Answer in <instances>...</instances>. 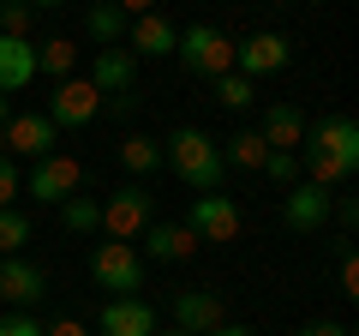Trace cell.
<instances>
[{
  "instance_id": "4",
  "label": "cell",
  "mask_w": 359,
  "mask_h": 336,
  "mask_svg": "<svg viewBox=\"0 0 359 336\" xmlns=\"http://www.w3.org/2000/svg\"><path fill=\"white\" fill-rule=\"evenodd\" d=\"M90 283L108 288V300L114 295H138L144 288V252L132 240H102L96 252H90Z\"/></svg>"
},
{
  "instance_id": "36",
  "label": "cell",
  "mask_w": 359,
  "mask_h": 336,
  "mask_svg": "<svg viewBox=\"0 0 359 336\" xmlns=\"http://www.w3.org/2000/svg\"><path fill=\"white\" fill-rule=\"evenodd\" d=\"M114 6H120L126 18H144V13H156V0H114Z\"/></svg>"
},
{
  "instance_id": "27",
  "label": "cell",
  "mask_w": 359,
  "mask_h": 336,
  "mask_svg": "<svg viewBox=\"0 0 359 336\" xmlns=\"http://www.w3.org/2000/svg\"><path fill=\"white\" fill-rule=\"evenodd\" d=\"M36 13H30L25 0H0V37H30Z\"/></svg>"
},
{
  "instance_id": "24",
  "label": "cell",
  "mask_w": 359,
  "mask_h": 336,
  "mask_svg": "<svg viewBox=\"0 0 359 336\" xmlns=\"http://www.w3.org/2000/svg\"><path fill=\"white\" fill-rule=\"evenodd\" d=\"M60 228H66V234H90V228H102V205H96L90 193H72V198L60 205Z\"/></svg>"
},
{
  "instance_id": "9",
  "label": "cell",
  "mask_w": 359,
  "mask_h": 336,
  "mask_svg": "<svg viewBox=\"0 0 359 336\" xmlns=\"http://www.w3.org/2000/svg\"><path fill=\"white\" fill-rule=\"evenodd\" d=\"M186 228H192V240H240V205L228 193H198Z\"/></svg>"
},
{
  "instance_id": "15",
  "label": "cell",
  "mask_w": 359,
  "mask_h": 336,
  "mask_svg": "<svg viewBox=\"0 0 359 336\" xmlns=\"http://www.w3.org/2000/svg\"><path fill=\"white\" fill-rule=\"evenodd\" d=\"M102 336H156V306L138 295H114L102 306V324H96Z\"/></svg>"
},
{
  "instance_id": "18",
  "label": "cell",
  "mask_w": 359,
  "mask_h": 336,
  "mask_svg": "<svg viewBox=\"0 0 359 336\" xmlns=\"http://www.w3.org/2000/svg\"><path fill=\"white\" fill-rule=\"evenodd\" d=\"M138 240H144V259H156V264H180V259H192V252H198L192 228H180V222H150Z\"/></svg>"
},
{
  "instance_id": "30",
  "label": "cell",
  "mask_w": 359,
  "mask_h": 336,
  "mask_svg": "<svg viewBox=\"0 0 359 336\" xmlns=\"http://www.w3.org/2000/svg\"><path fill=\"white\" fill-rule=\"evenodd\" d=\"M0 336H42V324H36V312H6L0 318Z\"/></svg>"
},
{
  "instance_id": "39",
  "label": "cell",
  "mask_w": 359,
  "mask_h": 336,
  "mask_svg": "<svg viewBox=\"0 0 359 336\" xmlns=\"http://www.w3.org/2000/svg\"><path fill=\"white\" fill-rule=\"evenodd\" d=\"M6 120H13V96H0V132H6Z\"/></svg>"
},
{
  "instance_id": "34",
  "label": "cell",
  "mask_w": 359,
  "mask_h": 336,
  "mask_svg": "<svg viewBox=\"0 0 359 336\" xmlns=\"http://www.w3.org/2000/svg\"><path fill=\"white\" fill-rule=\"evenodd\" d=\"M330 217L341 222V228H353V222H359V205H353V198H341V205H330Z\"/></svg>"
},
{
  "instance_id": "3",
  "label": "cell",
  "mask_w": 359,
  "mask_h": 336,
  "mask_svg": "<svg viewBox=\"0 0 359 336\" xmlns=\"http://www.w3.org/2000/svg\"><path fill=\"white\" fill-rule=\"evenodd\" d=\"M18 193H30L36 205H66L72 193H84V162L66 156V150H48V156L30 162V174L18 181Z\"/></svg>"
},
{
  "instance_id": "6",
  "label": "cell",
  "mask_w": 359,
  "mask_h": 336,
  "mask_svg": "<svg viewBox=\"0 0 359 336\" xmlns=\"http://www.w3.org/2000/svg\"><path fill=\"white\" fill-rule=\"evenodd\" d=\"M150 222H156V198L144 193L138 181H126V186H114V193H108V205H102L108 240H138Z\"/></svg>"
},
{
  "instance_id": "7",
  "label": "cell",
  "mask_w": 359,
  "mask_h": 336,
  "mask_svg": "<svg viewBox=\"0 0 359 336\" xmlns=\"http://www.w3.org/2000/svg\"><path fill=\"white\" fill-rule=\"evenodd\" d=\"M42 115L54 120V132H84L90 120L102 115V91H96V84H90V78H60V84H54V96H48V108H42Z\"/></svg>"
},
{
  "instance_id": "14",
  "label": "cell",
  "mask_w": 359,
  "mask_h": 336,
  "mask_svg": "<svg viewBox=\"0 0 359 336\" xmlns=\"http://www.w3.org/2000/svg\"><path fill=\"white\" fill-rule=\"evenodd\" d=\"M0 150L6 156H48L54 150V120L48 115H13L6 120V132H0Z\"/></svg>"
},
{
  "instance_id": "25",
  "label": "cell",
  "mask_w": 359,
  "mask_h": 336,
  "mask_svg": "<svg viewBox=\"0 0 359 336\" xmlns=\"http://www.w3.org/2000/svg\"><path fill=\"white\" fill-rule=\"evenodd\" d=\"M264 156H269V144L257 138V132H233V138L222 144V162L228 168H264Z\"/></svg>"
},
{
  "instance_id": "1",
  "label": "cell",
  "mask_w": 359,
  "mask_h": 336,
  "mask_svg": "<svg viewBox=\"0 0 359 336\" xmlns=\"http://www.w3.org/2000/svg\"><path fill=\"white\" fill-rule=\"evenodd\" d=\"M299 181L311 186H341L359 174V127L353 115H323L306 120V138H299Z\"/></svg>"
},
{
  "instance_id": "41",
  "label": "cell",
  "mask_w": 359,
  "mask_h": 336,
  "mask_svg": "<svg viewBox=\"0 0 359 336\" xmlns=\"http://www.w3.org/2000/svg\"><path fill=\"white\" fill-rule=\"evenodd\" d=\"M311 6H323V0H311Z\"/></svg>"
},
{
  "instance_id": "38",
  "label": "cell",
  "mask_w": 359,
  "mask_h": 336,
  "mask_svg": "<svg viewBox=\"0 0 359 336\" xmlns=\"http://www.w3.org/2000/svg\"><path fill=\"white\" fill-rule=\"evenodd\" d=\"M30 13H54V6H66V0H25Z\"/></svg>"
},
{
  "instance_id": "19",
  "label": "cell",
  "mask_w": 359,
  "mask_h": 336,
  "mask_svg": "<svg viewBox=\"0 0 359 336\" xmlns=\"http://www.w3.org/2000/svg\"><path fill=\"white\" fill-rule=\"evenodd\" d=\"M257 138H264L269 150H299V138H306V115H299L294 103H269Z\"/></svg>"
},
{
  "instance_id": "5",
  "label": "cell",
  "mask_w": 359,
  "mask_h": 336,
  "mask_svg": "<svg viewBox=\"0 0 359 336\" xmlns=\"http://www.w3.org/2000/svg\"><path fill=\"white\" fill-rule=\"evenodd\" d=\"M174 54H180V66L198 72V78L233 72V42L222 37L216 25H186V30H180V42H174Z\"/></svg>"
},
{
  "instance_id": "40",
  "label": "cell",
  "mask_w": 359,
  "mask_h": 336,
  "mask_svg": "<svg viewBox=\"0 0 359 336\" xmlns=\"http://www.w3.org/2000/svg\"><path fill=\"white\" fill-rule=\"evenodd\" d=\"M156 336H162V330H156ZM174 336H186V330H174Z\"/></svg>"
},
{
  "instance_id": "20",
  "label": "cell",
  "mask_w": 359,
  "mask_h": 336,
  "mask_svg": "<svg viewBox=\"0 0 359 336\" xmlns=\"http://www.w3.org/2000/svg\"><path fill=\"white\" fill-rule=\"evenodd\" d=\"M126 25H132V18L120 13L114 0H96V6L84 13V37L96 42V49H114V42H126Z\"/></svg>"
},
{
  "instance_id": "22",
  "label": "cell",
  "mask_w": 359,
  "mask_h": 336,
  "mask_svg": "<svg viewBox=\"0 0 359 336\" xmlns=\"http://www.w3.org/2000/svg\"><path fill=\"white\" fill-rule=\"evenodd\" d=\"M36 72H48L54 84H60V78H78V42L72 37H48L36 49Z\"/></svg>"
},
{
  "instance_id": "21",
  "label": "cell",
  "mask_w": 359,
  "mask_h": 336,
  "mask_svg": "<svg viewBox=\"0 0 359 336\" xmlns=\"http://www.w3.org/2000/svg\"><path fill=\"white\" fill-rule=\"evenodd\" d=\"M120 168H126L132 181L156 174V168H162V138H150V132H126V138H120Z\"/></svg>"
},
{
  "instance_id": "16",
  "label": "cell",
  "mask_w": 359,
  "mask_h": 336,
  "mask_svg": "<svg viewBox=\"0 0 359 336\" xmlns=\"http://www.w3.org/2000/svg\"><path fill=\"white\" fill-rule=\"evenodd\" d=\"M36 84V42L30 37H0V96H18Z\"/></svg>"
},
{
  "instance_id": "31",
  "label": "cell",
  "mask_w": 359,
  "mask_h": 336,
  "mask_svg": "<svg viewBox=\"0 0 359 336\" xmlns=\"http://www.w3.org/2000/svg\"><path fill=\"white\" fill-rule=\"evenodd\" d=\"M102 115H114V120H132V115H138V91H120V96H102Z\"/></svg>"
},
{
  "instance_id": "2",
  "label": "cell",
  "mask_w": 359,
  "mask_h": 336,
  "mask_svg": "<svg viewBox=\"0 0 359 336\" xmlns=\"http://www.w3.org/2000/svg\"><path fill=\"white\" fill-rule=\"evenodd\" d=\"M162 168H174L192 193H222L228 162H222V138H210L204 127H180L162 138Z\"/></svg>"
},
{
  "instance_id": "13",
  "label": "cell",
  "mask_w": 359,
  "mask_h": 336,
  "mask_svg": "<svg viewBox=\"0 0 359 336\" xmlns=\"http://www.w3.org/2000/svg\"><path fill=\"white\" fill-rule=\"evenodd\" d=\"M90 84H96L102 96L138 91V54H132L126 42H114V49H96V60H90Z\"/></svg>"
},
{
  "instance_id": "11",
  "label": "cell",
  "mask_w": 359,
  "mask_h": 336,
  "mask_svg": "<svg viewBox=\"0 0 359 336\" xmlns=\"http://www.w3.org/2000/svg\"><path fill=\"white\" fill-rule=\"evenodd\" d=\"M168 312H174V330H186V336H210L216 324H228V306H222L216 288H180Z\"/></svg>"
},
{
  "instance_id": "29",
  "label": "cell",
  "mask_w": 359,
  "mask_h": 336,
  "mask_svg": "<svg viewBox=\"0 0 359 336\" xmlns=\"http://www.w3.org/2000/svg\"><path fill=\"white\" fill-rule=\"evenodd\" d=\"M18 181H25V174H18V162L6 150H0V210H13V198H18Z\"/></svg>"
},
{
  "instance_id": "17",
  "label": "cell",
  "mask_w": 359,
  "mask_h": 336,
  "mask_svg": "<svg viewBox=\"0 0 359 336\" xmlns=\"http://www.w3.org/2000/svg\"><path fill=\"white\" fill-rule=\"evenodd\" d=\"M174 42H180V25H168L162 13H144L126 25V49L138 60H162V54H174Z\"/></svg>"
},
{
  "instance_id": "8",
  "label": "cell",
  "mask_w": 359,
  "mask_h": 336,
  "mask_svg": "<svg viewBox=\"0 0 359 336\" xmlns=\"http://www.w3.org/2000/svg\"><path fill=\"white\" fill-rule=\"evenodd\" d=\"M330 186H311V181H294L282 198V228L287 234H323V222H330Z\"/></svg>"
},
{
  "instance_id": "12",
  "label": "cell",
  "mask_w": 359,
  "mask_h": 336,
  "mask_svg": "<svg viewBox=\"0 0 359 336\" xmlns=\"http://www.w3.org/2000/svg\"><path fill=\"white\" fill-rule=\"evenodd\" d=\"M42 295H48V271H42V264H30V259H0V300H6L13 312H30Z\"/></svg>"
},
{
  "instance_id": "32",
  "label": "cell",
  "mask_w": 359,
  "mask_h": 336,
  "mask_svg": "<svg viewBox=\"0 0 359 336\" xmlns=\"http://www.w3.org/2000/svg\"><path fill=\"white\" fill-rule=\"evenodd\" d=\"M294 336H353V330H347L341 318H311V324H299Z\"/></svg>"
},
{
  "instance_id": "26",
  "label": "cell",
  "mask_w": 359,
  "mask_h": 336,
  "mask_svg": "<svg viewBox=\"0 0 359 336\" xmlns=\"http://www.w3.org/2000/svg\"><path fill=\"white\" fill-rule=\"evenodd\" d=\"M216 103H222V108H252V103H257L252 78H240V72H222V78H216Z\"/></svg>"
},
{
  "instance_id": "10",
  "label": "cell",
  "mask_w": 359,
  "mask_h": 336,
  "mask_svg": "<svg viewBox=\"0 0 359 336\" xmlns=\"http://www.w3.org/2000/svg\"><path fill=\"white\" fill-rule=\"evenodd\" d=\"M287 60H294V49H287V37H276V30H257V37L233 42V72L240 78H269V72H282Z\"/></svg>"
},
{
  "instance_id": "23",
  "label": "cell",
  "mask_w": 359,
  "mask_h": 336,
  "mask_svg": "<svg viewBox=\"0 0 359 336\" xmlns=\"http://www.w3.org/2000/svg\"><path fill=\"white\" fill-rule=\"evenodd\" d=\"M30 240H36V222L25 210H0V259H18Z\"/></svg>"
},
{
  "instance_id": "33",
  "label": "cell",
  "mask_w": 359,
  "mask_h": 336,
  "mask_svg": "<svg viewBox=\"0 0 359 336\" xmlns=\"http://www.w3.org/2000/svg\"><path fill=\"white\" fill-rule=\"evenodd\" d=\"M341 295H359V259L341 246Z\"/></svg>"
},
{
  "instance_id": "28",
  "label": "cell",
  "mask_w": 359,
  "mask_h": 336,
  "mask_svg": "<svg viewBox=\"0 0 359 336\" xmlns=\"http://www.w3.org/2000/svg\"><path fill=\"white\" fill-rule=\"evenodd\" d=\"M257 174H269L276 186H294V181H299V156H294V150H269Z\"/></svg>"
},
{
  "instance_id": "35",
  "label": "cell",
  "mask_w": 359,
  "mask_h": 336,
  "mask_svg": "<svg viewBox=\"0 0 359 336\" xmlns=\"http://www.w3.org/2000/svg\"><path fill=\"white\" fill-rule=\"evenodd\" d=\"M42 336H90L78 318H60V324H42Z\"/></svg>"
},
{
  "instance_id": "37",
  "label": "cell",
  "mask_w": 359,
  "mask_h": 336,
  "mask_svg": "<svg viewBox=\"0 0 359 336\" xmlns=\"http://www.w3.org/2000/svg\"><path fill=\"white\" fill-rule=\"evenodd\" d=\"M210 336H257V330H252V324H216Z\"/></svg>"
}]
</instances>
